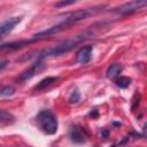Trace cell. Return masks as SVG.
I'll use <instances>...</instances> for the list:
<instances>
[{
  "label": "cell",
  "mask_w": 147,
  "mask_h": 147,
  "mask_svg": "<svg viewBox=\"0 0 147 147\" xmlns=\"http://www.w3.org/2000/svg\"><path fill=\"white\" fill-rule=\"evenodd\" d=\"M8 63H9V62H8L7 60H0V72L8 65Z\"/></svg>",
  "instance_id": "5bb4252c"
},
{
  "label": "cell",
  "mask_w": 147,
  "mask_h": 147,
  "mask_svg": "<svg viewBox=\"0 0 147 147\" xmlns=\"http://www.w3.org/2000/svg\"><path fill=\"white\" fill-rule=\"evenodd\" d=\"M123 70V65L119 63H113L108 67L107 71H106V76L109 79H116L117 77H119V74Z\"/></svg>",
  "instance_id": "ba28073f"
},
{
  "label": "cell",
  "mask_w": 147,
  "mask_h": 147,
  "mask_svg": "<svg viewBox=\"0 0 147 147\" xmlns=\"http://www.w3.org/2000/svg\"><path fill=\"white\" fill-rule=\"evenodd\" d=\"M15 122V116L6 110V109H0V124L1 125H9Z\"/></svg>",
  "instance_id": "30bf717a"
},
{
  "label": "cell",
  "mask_w": 147,
  "mask_h": 147,
  "mask_svg": "<svg viewBox=\"0 0 147 147\" xmlns=\"http://www.w3.org/2000/svg\"><path fill=\"white\" fill-rule=\"evenodd\" d=\"M75 3V1H68V2H59L56 3V7H61V6H68V5H72Z\"/></svg>",
  "instance_id": "9a60e30c"
},
{
  "label": "cell",
  "mask_w": 147,
  "mask_h": 147,
  "mask_svg": "<svg viewBox=\"0 0 147 147\" xmlns=\"http://www.w3.org/2000/svg\"><path fill=\"white\" fill-rule=\"evenodd\" d=\"M68 101H69V103H71V105H76V103H78V102L80 101V93H79L77 90H75V91L70 94Z\"/></svg>",
  "instance_id": "4fadbf2b"
},
{
  "label": "cell",
  "mask_w": 147,
  "mask_h": 147,
  "mask_svg": "<svg viewBox=\"0 0 147 147\" xmlns=\"http://www.w3.org/2000/svg\"><path fill=\"white\" fill-rule=\"evenodd\" d=\"M103 25H105V23H95L92 26H90L88 29H86L84 32H82V33H79V34H77L72 38L65 39V40L61 41L60 44H57L56 46H53V47H49V48H46V49H41V51H38V52H30L28 54H24L20 59V61H28V60H31V59H34L36 61H42L46 57L61 56L63 54H67L70 51H72L75 47H77L80 42L85 41L86 39L92 37L94 33H96L98 28H101Z\"/></svg>",
  "instance_id": "6da1fadb"
},
{
  "label": "cell",
  "mask_w": 147,
  "mask_h": 147,
  "mask_svg": "<svg viewBox=\"0 0 147 147\" xmlns=\"http://www.w3.org/2000/svg\"><path fill=\"white\" fill-rule=\"evenodd\" d=\"M92 54H93V47L92 46H84L79 48V51L76 54V62L78 64L85 65L92 60Z\"/></svg>",
  "instance_id": "5b68a950"
},
{
  "label": "cell",
  "mask_w": 147,
  "mask_h": 147,
  "mask_svg": "<svg viewBox=\"0 0 147 147\" xmlns=\"http://www.w3.org/2000/svg\"><path fill=\"white\" fill-rule=\"evenodd\" d=\"M21 21H22L21 16H15V17H10V18L6 20L5 22H2L0 24V38L3 37L5 34L9 33L16 26V24H18Z\"/></svg>",
  "instance_id": "52a82bcc"
},
{
  "label": "cell",
  "mask_w": 147,
  "mask_h": 147,
  "mask_svg": "<svg viewBox=\"0 0 147 147\" xmlns=\"http://www.w3.org/2000/svg\"><path fill=\"white\" fill-rule=\"evenodd\" d=\"M45 67H46V64H45L42 61H34V63H33L30 68H28L24 72L21 74V76H20V80H21V82H26V80L31 79L37 72L41 71Z\"/></svg>",
  "instance_id": "277c9868"
},
{
  "label": "cell",
  "mask_w": 147,
  "mask_h": 147,
  "mask_svg": "<svg viewBox=\"0 0 147 147\" xmlns=\"http://www.w3.org/2000/svg\"><path fill=\"white\" fill-rule=\"evenodd\" d=\"M57 79H59V77H56V76H48V77L41 79V80L33 87V90H36V91H42V90H45L46 87H48L49 85H52L53 83H55Z\"/></svg>",
  "instance_id": "9c48e42d"
},
{
  "label": "cell",
  "mask_w": 147,
  "mask_h": 147,
  "mask_svg": "<svg viewBox=\"0 0 147 147\" xmlns=\"http://www.w3.org/2000/svg\"><path fill=\"white\" fill-rule=\"evenodd\" d=\"M36 123L38 127L46 134H55L57 131V118L55 114L49 109L40 110L36 116Z\"/></svg>",
  "instance_id": "7a4b0ae2"
},
{
  "label": "cell",
  "mask_w": 147,
  "mask_h": 147,
  "mask_svg": "<svg viewBox=\"0 0 147 147\" xmlns=\"http://www.w3.org/2000/svg\"><path fill=\"white\" fill-rule=\"evenodd\" d=\"M69 137L75 144H84L87 140V133L80 126L74 125L69 131Z\"/></svg>",
  "instance_id": "8992f818"
},
{
  "label": "cell",
  "mask_w": 147,
  "mask_h": 147,
  "mask_svg": "<svg viewBox=\"0 0 147 147\" xmlns=\"http://www.w3.org/2000/svg\"><path fill=\"white\" fill-rule=\"evenodd\" d=\"M146 5H147L146 1H131V2H126V3L115 8L114 11L119 16H127V15L133 14V13L138 11L139 9L144 8Z\"/></svg>",
  "instance_id": "3957f363"
},
{
  "label": "cell",
  "mask_w": 147,
  "mask_h": 147,
  "mask_svg": "<svg viewBox=\"0 0 147 147\" xmlns=\"http://www.w3.org/2000/svg\"><path fill=\"white\" fill-rule=\"evenodd\" d=\"M15 93V87L10 85H6L0 87V96H10Z\"/></svg>",
  "instance_id": "7c38bea8"
},
{
  "label": "cell",
  "mask_w": 147,
  "mask_h": 147,
  "mask_svg": "<svg viewBox=\"0 0 147 147\" xmlns=\"http://www.w3.org/2000/svg\"><path fill=\"white\" fill-rule=\"evenodd\" d=\"M115 83H116V85H117L118 87H121V88H126V87L131 84V78L125 77V76H119V77H117V78L115 79Z\"/></svg>",
  "instance_id": "8fae6325"
}]
</instances>
